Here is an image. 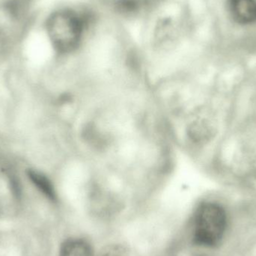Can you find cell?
<instances>
[{
    "instance_id": "6da1fadb",
    "label": "cell",
    "mask_w": 256,
    "mask_h": 256,
    "mask_svg": "<svg viewBox=\"0 0 256 256\" xmlns=\"http://www.w3.org/2000/svg\"><path fill=\"white\" fill-rule=\"evenodd\" d=\"M86 20L84 15L72 9L52 13L46 24V32L54 49L62 54H70L82 42Z\"/></svg>"
},
{
    "instance_id": "7a4b0ae2",
    "label": "cell",
    "mask_w": 256,
    "mask_h": 256,
    "mask_svg": "<svg viewBox=\"0 0 256 256\" xmlns=\"http://www.w3.org/2000/svg\"><path fill=\"white\" fill-rule=\"evenodd\" d=\"M227 225L226 214L220 204L203 203L194 216V244L202 248H216L224 239Z\"/></svg>"
},
{
    "instance_id": "3957f363",
    "label": "cell",
    "mask_w": 256,
    "mask_h": 256,
    "mask_svg": "<svg viewBox=\"0 0 256 256\" xmlns=\"http://www.w3.org/2000/svg\"><path fill=\"white\" fill-rule=\"evenodd\" d=\"M228 8L233 19L238 24L256 22V0H228Z\"/></svg>"
},
{
    "instance_id": "277c9868",
    "label": "cell",
    "mask_w": 256,
    "mask_h": 256,
    "mask_svg": "<svg viewBox=\"0 0 256 256\" xmlns=\"http://www.w3.org/2000/svg\"><path fill=\"white\" fill-rule=\"evenodd\" d=\"M60 256H94L91 244L84 239L72 238L62 245Z\"/></svg>"
},
{
    "instance_id": "5b68a950",
    "label": "cell",
    "mask_w": 256,
    "mask_h": 256,
    "mask_svg": "<svg viewBox=\"0 0 256 256\" xmlns=\"http://www.w3.org/2000/svg\"><path fill=\"white\" fill-rule=\"evenodd\" d=\"M28 176L30 180L44 195L51 200H55L56 192L52 184L49 179L44 176L40 172L30 170L28 172Z\"/></svg>"
},
{
    "instance_id": "8992f818",
    "label": "cell",
    "mask_w": 256,
    "mask_h": 256,
    "mask_svg": "<svg viewBox=\"0 0 256 256\" xmlns=\"http://www.w3.org/2000/svg\"><path fill=\"white\" fill-rule=\"evenodd\" d=\"M98 256H129V251L122 244H111L105 246Z\"/></svg>"
}]
</instances>
